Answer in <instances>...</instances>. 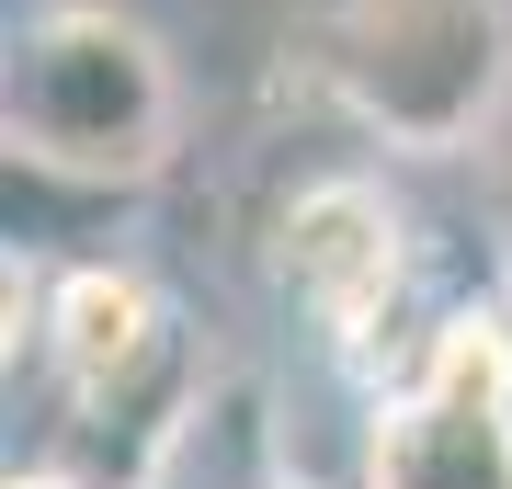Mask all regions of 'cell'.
<instances>
[{"instance_id": "obj_1", "label": "cell", "mask_w": 512, "mask_h": 489, "mask_svg": "<svg viewBox=\"0 0 512 489\" xmlns=\"http://www.w3.org/2000/svg\"><path fill=\"white\" fill-rule=\"evenodd\" d=\"M0 137L46 182H92V194L160 182L183 137L171 46L114 0H35L0 57Z\"/></svg>"}, {"instance_id": "obj_2", "label": "cell", "mask_w": 512, "mask_h": 489, "mask_svg": "<svg viewBox=\"0 0 512 489\" xmlns=\"http://www.w3.org/2000/svg\"><path fill=\"white\" fill-rule=\"evenodd\" d=\"M308 80L376 148L456 160L512 103V0H330Z\"/></svg>"}, {"instance_id": "obj_3", "label": "cell", "mask_w": 512, "mask_h": 489, "mask_svg": "<svg viewBox=\"0 0 512 489\" xmlns=\"http://www.w3.org/2000/svg\"><path fill=\"white\" fill-rule=\"evenodd\" d=\"M365 489H512V308H444L365 410Z\"/></svg>"}, {"instance_id": "obj_4", "label": "cell", "mask_w": 512, "mask_h": 489, "mask_svg": "<svg viewBox=\"0 0 512 489\" xmlns=\"http://www.w3.org/2000/svg\"><path fill=\"white\" fill-rule=\"evenodd\" d=\"M274 273H285V308L330 353H376L399 330V308H410V228L365 171H330V182H308L285 205Z\"/></svg>"}, {"instance_id": "obj_5", "label": "cell", "mask_w": 512, "mask_h": 489, "mask_svg": "<svg viewBox=\"0 0 512 489\" xmlns=\"http://www.w3.org/2000/svg\"><path fill=\"white\" fill-rule=\"evenodd\" d=\"M12 489H103V478H80V467H23Z\"/></svg>"}, {"instance_id": "obj_6", "label": "cell", "mask_w": 512, "mask_h": 489, "mask_svg": "<svg viewBox=\"0 0 512 489\" xmlns=\"http://www.w3.org/2000/svg\"><path fill=\"white\" fill-rule=\"evenodd\" d=\"M262 489H285V478H262Z\"/></svg>"}]
</instances>
